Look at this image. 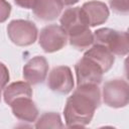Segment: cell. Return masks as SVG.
<instances>
[{"instance_id":"21","label":"cell","mask_w":129,"mask_h":129,"mask_svg":"<svg viewBox=\"0 0 129 129\" xmlns=\"http://www.w3.org/2000/svg\"><path fill=\"white\" fill-rule=\"evenodd\" d=\"M0 101H1V89H0Z\"/></svg>"},{"instance_id":"8","label":"cell","mask_w":129,"mask_h":129,"mask_svg":"<svg viewBox=\"0 0 129 129\" xmlns=\"http://www.w3.org/2000/svg\"><path fill=\"white\" fill-rule=\"evenodd\" d=\"M74 86V76L69 67L58 66L50 71L47 79V87L52 92L67 95L73 91Z\"/></svg>"},{"instance_id":"17","label":"cell","mask_w":129,"mask_h":129,"mask_svg":"<svg viewBox=\"0 0 129 129\" xmlns=\"http://www.w3.org/2000/svg\"><path fill=\"white\" fill-rule=\"evenodd\" d=\"M11 12V5L6 0H0V23L5 22Z\"/></svg>"},{"instance_id":"5","label":"cell","mask_w":129,"mask_h":129,"mask_svg":"<svg viewBox=\"0 0 129 129\" xmlns=\"http://www.w3.org/2000/svg\"><path fill=\"white\" fill-rule=\"evenodd\" d=\"M60 27L68 35L69 40L77 38L90 30L85 21L81 7H70L66 9L60 16Z\"/></svg>"},{"instance_id":"4","label":"cell","mask_w":129,"mask_h":129,"mask_svg":"<svg viewBox=\"0 0 129 129\" xmlns=\"http://www.w3.org/2000/svg\"><path fill=\"white\" fill-rule=\"evenodd\" d=\"M103 102L111 108H123L129 102V86L123 79H113L103 86Z\"/></svg>"},{"instance_id":"1","label":"cell","mask_w":129,"mask_h":129,"mask_svg":"<svg viewBox=\"0 0 129 129\" xmlns=\"http://www.w3.org/2000/svg\"><path fill=\"white\" fill-rule=\"evenodd\" d=\"M101 105V92L98 85H80L67 100L63 116L67 127H85Z\"/></svg>"},{"instance_id":"7","label":"cell","mask_w":129,"mask_h":129,"mask_svg":"<svg viewBox=\"0 0 129 129\" xmlns=\"http://www.w3.org/2000/svg\"><path fill=\"white\" fill-rule=\"evenodd\" d=\"M77 85H99L103 80L104 72L101 67L87 56H83L76 64Z\"/></svg>"},{"instance_id":"2","label":"cell","mask_w":129,"mask_h":129,"mask_svg":"<svg viewBox=\"0 0 129 129\" xmlns=\"http://www.w3.org/2000/svg\"><path fill=\"white\" fill-rule=\"evenodd\" d=\"M94 42L108 48L113 54L124 56L129 50L127 31H118L112 28H99L94 32Z\"/></svg>"},{"instance_id":"11","label":"cell","mask_w":129,"mask_h":129,"mask_svg":"<svg viewBox=\"0 0 129 129\" xmlns=\"http://www.w3.org/2000/svg\"><path fill=\"white\" fill-rule=\"evenodd\" d=\"M13 115L20 121L32 123L36 121L38 109L35 103L29 97H21L15 99L10 105Z\"/></svg>"},{"instance_id":"18","label":"cell","mask_w":129,"mask_h":129,"mask_svg":"<svg viewBox=\"0 0 129 129\" xmlns=\"http://www.w3.org/2000/svg\"><path fill=\"white\" fill-rule=\"evenodd\" d=\"M9 79H10V76H9V71L7 67L0 61V89L5 88V86L9 82Z\"/></svg>"},{"instance_id":"14","label":"cell","mask_w":129,"mask_h":129,"mask_svg":"<svg viewBox=\"0 0 129 129\" xmlns=\"http://www.w3.org/2000/svg\"><path fill=\"white\" fill-rule=\"evenodd\" d=\"M21 97H32V89L30 87V84L27 82L18 81L11 83L10 85H8V87L5 88L3 93V98L7 105H10L15 99Z\"/></svg>"},{"instance_id":"6","label":"cell","mask_w":129,"mask_h":129,"mask_svg":"<svg viewBox=\"0 0 129 129\" xmlns=\"http://www.w3.org/2000/svg\"><path fill=\"white\" fill-rule=\"evenodd\" d=\"M67 40L68 35L63 29L56 24H50L40 30L38 43L45 52H54L60 50L67 44Z\"/></svg>"},{"instance_id":"15","label":"cell","mask_w":129,"mask_h":129,"mask_svg":"<svg viewBox=\"0 0 129 129\" xmlns=\"http://www.w3.org/2000/svg\"><path fill=\"white\" fill-rule=\"evenodd\" d=\"M59 114L55 112H46L42 114L35 123V128H62Z\"/></svg>"},{"instance_id":"20","label":"cell","mask_w":129,"mask_h":129,"mask_svg":"<svg viewBox=\"0 0 129 129\" xmlns=\"http://www.w3.org/2000/svg\"><path fill=\"white\" fill-rule=\"evenodd\" d=\"M60 1L62 2L63 5H67V6H71L79 2V0H60Z\"/></svg>"},{"instance_id":"16","label":"cell","mask_w":129,"mask_h":129,"mask_svg":"<svg viewBox=\"0 0 129 129\" xmlns=\"http://www.w3.org/2000/svg\"><path fill=\"white\" fill-rule=\"evenodd\" d=\"M110 7L113 11L119 14H127L129 12L128 0H109Z\"/></svg>"},{"instance_id":"13","label":"cell","mask_w":129,"mask_h":129,"mask_svg":"<svg viewBox=\"0 0 129 129\" xmlns=\"http://www.w3.org/2000/svg\"><path fill=\"white\" fill-rule=\"evenodd\" d=\"M84 56H87L90 59L94 60L96 63H98L104 73H107L113 67L115 61L114 54L105 46L97 43L89 48L84 53Z\"/></svg>"},{"instance_id":"10","label":"cell","mask_w":129,"mask_h":129,"mask_svg":"<svg viewBox=\"0 0 129 129\" xmlns=\"http://www.w3.org/2000/svg\"><path fill=\"white\" fill-rule=\"evenodd\" d=\"M81 11L85 18V21L91 27H95L105 23L108 20L110 14L108 6L104 2L97 0L85 2L81 7Z\"/></svg>"},{"instance_id":"3","label":"cell","mask_w":129,"mask_h":129,"mask_svg":"<svg viewBox=\"0 0 129 129\" xmlns=\"http://www.w3.org/2000/svg\"><path fill=\"white\" fill-rule=\"evenodd\" d=\"M7 33L10 40L18 46H28L37 38V27L29 20L14 19L7 25Z\"/></svg>"},{"instance_id":"19","label":"cell","mask_w":129,"mask_h":129,"mask_svg":"<svg viewBox=\"0 0 129 129\" xmlns=\"http://www.w3.org/2000/svg\"><path fill=\"white\" fill-rule=\"evenodd\" d=\"M37 0H14L15 4L25 9H32Z\"/></svg>"},{"instance_id":"12","label":"cell","mask_w":129,"mask_h":129,"mask_svg":"<svg viewBox=\"0 0 129 129\" xmlns=\"http://www.w3.org/2000/svg\"><path fill=\"white\" fill-rule=\"evenodd\" d=\"M63 6L60 0H37L32 9L36 18L43 21H50L59 16Z\"/></svg>"},{"instance_id":"9","label":"cell","mask_w":129,"mask_h":129,"mask_svg":"<svg viewBox=\"0 0 129 129\" xmlns=\"http://www.w3.org/2000/svg\"><path fill=\"white\" fill-rule=\"evenodd\" d=\"M48 73V62L42 55H36L30 58L23 67L22 75L24 80L30 85L42 83Z\"/></svg>"}]
</instances>
